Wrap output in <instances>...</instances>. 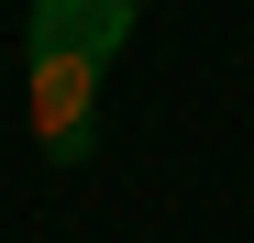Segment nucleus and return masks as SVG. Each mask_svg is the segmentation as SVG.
Wrapping results in <instances>:
<instances>
[{
  "instance_id": "obj_1",
  "label": "nucleus",
  "mask_w": 254,
  "mask_h": 243,
  "mask_svg": "<svg viewBox=\"0 0 254 243\" xmlns=\"http://www.w3.org/2000/svg\"><path fill=\"white\" fill-rule=\"evenodd\" d=\"M22 77H33V133H45V155L77 166V155H89V111H100V66H89V56L22 45Z\"/></svg>"
},
{
  "instance_id": "obj_2",
  "label": "nucleus",
  "mask_w": 254,
  "mask_h": 243,
  "mask_svg": "<svg viewBox=\"0 0 254 243\" xmlns=\"http://www.w3.org/2000/svg\"><path fill=\"white\" fill-rule=\"evenodd\" d=\"M22 45H45V56H89V66H111L122 45H133V0H33V11H22Z\"/></svg>"
}]
</instances>
